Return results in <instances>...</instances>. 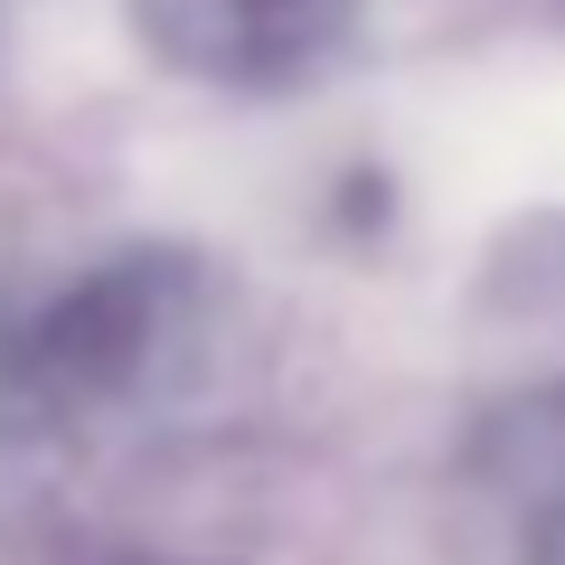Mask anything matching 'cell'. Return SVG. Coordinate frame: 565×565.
<instances>
[{
	"instance_id": "6da1fadb",
	"label": "cell",
	"mask_w": 565,
	"mask_h": 565,
	"mask_svg": "<svg viewBox=\"0 0 565 565\" xmlns=\"http://www.w3.org/2000/svg\"><path fill=\"white\" fill-rule=\"evenodd\" d=\"M189 302V264L170 255H122L95 264L85 282H66L57 302L20 330L10 349V377L39 386L47 405H104V396H132L151 377V359L170 349Z\"/></svg>"
},
{
	"instance_id": "7a4b0ae2",
	"label": "cell",
	"mask_w": 565,
	"mask_h": 565,
	"mask_svg": "<svg viewBox=\"0 0 565 565\" xmlns=\"http://www.w3.org/2000/svg\"><path fill=\"white\" fill-rule=\"evenodd\" d=\"M141 47L199 85H302L359 29V0H122Z\"/></svg>"
},
{
	"instance_id": "3957f363",
	"label": "cell",
	"mask_w": 565,
	"mask_h": 565,
	"mask_svg": "<svg viewBox=\"0 0 565 565\" xmlns=\"http://www.w3.org/2000/svg\"><path fill=\"white\" fill-rule=\"evenodd\" d=\"M481 471L509 509H527L537 527H565V386H537L490 424Z\"/></svg>"
}]
</instances>
